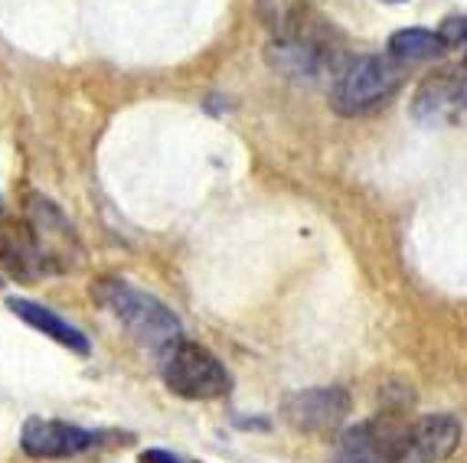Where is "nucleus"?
Instances as JSON below:
<instances>
[{
	"label": "nucleus",
	"instance_id": "1",
	"mask_svg": "<svg viewBox=\"0 0 467 463\" xmlns=\"http://www.w3.org/2000/svg\"><path fill=\"white\" fill-rule=\"evenodd\" d=\"M92 301L125 326L138 346L150 349V353L167 355L183 340V326H180L177 314L164 301H157L154 293L134 287L131 281L115 278V274L99 278L92 284Z\"/></svg>",
	"mask_w": 467,
	"mask_h": 463
},
{
	"label": "nucleus",
	"instance_id": "2",
	"mask_svg": "<svg viewBox=\"0 0 467 463\" xmlns=\"http://www.w3.org/2000/svg\"><path fill=\"white\" fill-rule=\"evenodd\" d=\"M402 86V66L392 56H357L337 69L330 86V108L343 118L369 115L386 105Z\"/></svg>",
	"mask_w": 467,
	"mask_h": 463
},
{
	"label": "nucleus",
	"instance_id": "3",
	"mask_svg": "<svg viewBox=\"0 0 467 463\" xmlns=\"http://www.w3.org/2000/svg\"><path fill=\"white\" fill-rule=\"evenodd\" d=\"M161 376L173 395L190 398V402H213V398H226L233 392V376L219 363V355L190 340H180L164 355Z\"/></svg>",
	"mask_w": 467,
	"mask_h": 463
},
{
	"label": "nucleus",
	"instance_id": "4",
	"mask_svg": "<svg viewBox=\"0 0 467 463\" xmlns=\"http://www.w3.org/2000/svg\"><path fill=\"white\" fill-rule=\"evenodd\" d=\"M281 415L295 431L311 434V437H330L334 431H340L350 415V392L340 386L301 388L285 398Z\"/></svg>",
	"mask_w": 467,
	"mask_h": 463
},
{
	"label": "nucleus",
	"instance_id": "5",
	"mask_svg": "<svg viewBox=\"0 0 467 463\" xmlns=\"http://www.w3.org/2000/svg\"><path fill=\"white\" fill-rule=\"evenodd\" d=\"M101 437H105L101 431H88L59 417H26L20 431V448L36 460H69V457L95 450Z\"/></svg>",
	"mask_w": 467,
	"mask_h": 463
},
{
	"label": "nucleus",
	"instance_id": "6",
	"mask_svg": "<svg viewBox=\"0 0 467 463\" xmlns=\"http://www.w3.org/2000/svg\"><path fill=\"white\" fill-rule=\"evenodd\" d=\"M0 271H7L16 281H36L56 274L59 264L53 262V255L26 219H4L0 222Z\"/></svg>",
	"mask_w": 467,
	"mask_h": 463
},
{
	"label": "nucleus",
	"instance_id": "7",
	"mask_svg": "<svg viewBox=\"0 0 467 463\" xmlns=\"http://www.w3.org/2000/svg\"><path fill=\"white\" fill-rule=\"evenodd\" d=\"M467 115V76L454 69H438L421 78L412 98V118L429 128L458 124Z\"/></svg>",
	"mask_w": 467,
	"mask_h": 463
},
{
	"label": "nucleus",
	"instance_id": "8",
	"mask_svg": "<svg viewBox=\"0 0 467 463\" xmlns=\"http://www.w3.org/2000/svg\"><path fill=\"white\" fill-rule=\"evenodd\" d=\"M461 421L454 415H425L409 421L392 463H441L458 450Z\"/></svg>",
	"mask_w": 467,
	"mask_h": 463
},
{
	"label": "nucleus",
	"instance_id": "9",
	"mask_svg": "<svg viewBox=\"0 0 467 463\" xmlns=\"http://www.w3.org/2000/svg\"><path fill=\"white\" fill-rule=\"evenodd\" d=\"M26 222L36 229L39 242L47 245V252L53 255V262L59 264V271L72 268V258L78 255V242L72 235L69 219L59 212L56 202H49L47 196L39 193H26Z\"/></svg>",
	"mask_w": 467,
	"mask_h": 463
},
{
	"label": "nucleus",
	"instance_id": "10",
	"mask_svg": "<svg viewBox=\"0 0 467 463\" xmlns=\"http://www.w3.org/2000/svg\"><path fill=\"white\" fill-rule=\"evenodd\" d=\"M7 307L14 310L16 317L24 320L26 326H33V330H39L43 336H49L53 343H59V346H66L69 353H78V355H88V336L78 326H72L66 317H59L56 310L43 307V304L36 301H26V297H10Z\"/></svg>",
	"mask_w": 467,
	"mask_h": 463
},
{
	"label": "nucleus",
	"instance_id": "11",
	"mask_svg": "<svg viewBox=\"0 0 467 463\" xmlns=\"http://www.w3.org/2000/svg\"><path fill=\"white\" fill-rule=\"evenodd\" d=\"M444 39L435 30H421V26H409V30H396L389 36V56L399 62H421L435 59L444 53Z\"/></svg>",
	"mask_w": 467,
	"mask_h": 463
},
{
	"label": "nucleus",
	"instance_id": "12",
	"mask_svg": "<svg viewBox=\"0 0 467 463\" xmlns=\"http://www.w3.org/2000/svg\"><path fill=\"white\" fill-rule=\"evenodd\" d=\"M438 36L444 39L448 49L467 46V16H448V20L438 26Z\"/></svg>",
	"mask_w": 467,
	"mask_h": 463
},
{
	"label": "nucleus",
	"instance_id": "13",
	"mask_svg": "<svg viewBox=\"0 0 467 463\" xmlns=\"http://www.w3.org/2000/svg\"><path fill=\"white\" fill-rule=\"evenodd\" d=\"M138 460H140V463H196V460H187V457H180V454H173V450H164V448H148V450H140Z\"/></svg>",
	"mask_w": 467,
	"mask_h": 463
},
{
	"label": "nucleus",
	"instance_id": "14",
	"mask_svg": "<svg viewBox=\"0 0 467 463\" xmlns=\"http://www.w3.org/2000/svg\"><path fill=\"white\" fill-rule=\"evenodd\" d=\"M386 4H405V0H386Z\"/></svg>",
	"mask_w": 467,
	"mask_h": 463
},
{
	"label": "nucleus",
	"instance_id": "15",
	"mask_svg": "<svg viewBox=\"0 0 467 463\" xmlns=\"http://www.w3.org/2000/svg\"><path fill=\"white\" fill-rule=\"evenodd\" d=\"M0 212H4V196H0Z\"/></svg>",
	"mask_w": 467,
	"mask_h": 463
},
{
	"label": "nucleus",
	"instance_id": "16",
	"mask_svg": "<svg viewBox=\"0 0 467 463\" xmlns=\"http://www.w3.org/2000/svg\"><path fill=\"white\" fill-rule=\"evenodd\" d=\"M464 66H467V56H464Z\"/></svg>",
	"mask_w": 467,
	"mask_h": 463
}]
</instances>
